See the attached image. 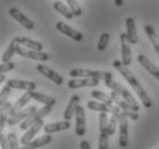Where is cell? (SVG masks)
I'll return each mask as SVG.
<instances>
[{
  "instance_id": "cell-33",
  "label": "cell",
  "mask_w": 159,
  "mask_h": 149,
  "mask_svg": "<svg viewBox=\"0 0 159 149\" xmlns=\"http://www.w3.org/2000/svg\"><path fill=\"white\" fill-rule=\"evenodd\" d=\"M66 2H68V6H69V8L71 9L75 16H80L83 14V9H81L77 0H66Z\"/></svg>"
},
{
  "instance_id": "cell-42",
  "label": "cell",
  "mask_w": 159,
  "mask_h": 149,
  "mask_svg": "<svg viewBox=\"0 0 159 149\" xmlns=\"http://www.w3.org/2000/svg\"><path fill=\"white\" fill-rule=\"evenodd\" d=\"M113 1H115V5L117 7H121L124 5V0H113Z\"/></svg>"
},
{
  "instance_id": "cell-43",
  "label": "cell",
  "mask_w": 159,
  "mask_h": 149,
  "mask_svg": "<svg viewBox=\"0 0 159 149\" xmlns=\"http://www.w3.org/2000/svg\"><path fill=\"white\" fill-rule=\"evenodd\" d=\"M5 80V75L4 73H0V83H4Z\"/></svg>"
},
{
  "instance_id": "cell-25",
  "label": "cell",
  "mask_w": 159,
  "mask_h": 149,
  "mask_svg": "<svg viewBox=\"0 0 159 149\" xmlns=\"http://www.w3.org/2000/svg\"><path fill=\"white\" fill-rule=\"evenodd\" d=\"M18 44L24 46V47L29 48V49H33V51H41L43 48L41 43H38L36 40L29 39L26 37H17Z\"/></svg>"
},
{
  "instance_id": "cell-5",
  "label": "cell",
  "mask_w": 159,
  "mask_h": 149,
  "mask_svg": "<svg viewBox=\"0 0 159 149\" xmlns=\"http://www.w3.org/2000/svg\"><path fill=\"white\" fill-rule=\"evenodd\" d=\"M110 96H111V99L113 100V102L119 107L120 109L123 110L124 113L126 114L127 117H128L129 119H132V120H138L139 119V117L140 116H139L138 111H135V110L132 109V107L128 105V102H127L125 99L121 98L117 92L112 91L111 93H110Z\"/></svg>"
},
{
  "instance_id": "cell-19",
  "label": "cell",
  "mask_w": 159,
  "mask_h": 149,
  "mask_svg": "<svg viewBox=\"0 0 159 149\" xmlns=\"http://www.w3.org/2000/svg\"><path fill=\"white\" fill-rule=\"evenodd\" d=\"M79 101H80L79 95H72L70 98V101L68 103V105H66L64 115H63L65 120H71L72 117L76 115V110L78 108V105H79Z\"/></svg>"
},
{
  "instance_id": "cell-13",
  "label": "cell",
  "mask_w": 159,
  "mask_h": 149,
  "mask_svg": "<svg viewBox=\"0 0 159 149\" xmlns=\"http://www.w3.org/2000/svg\"><path fill=\"white\" fill-rule=\"evenodd\" d=\"M43 120L40 119L39 122H37L36 124H33L30 128H28L25 133L22 135L21 140H20L21 145L25 146V145H28L29 142L32 141V139L36 137V134L40 131V130H41V127H43Z\"/></svg>"
},
{
  "instance_id": "cell-10",
  "label": "cell",
  "mask_w": 159,
  "mask_h": 149,
  "mask_svg": "<svg viewBox=\"0 0 159 149\" xmlns=\"http://www.w3.org/2000/svg\"><path fill=\"white\" fill-rule=\"evenodd\" d=\"M86 133V116L85 110L81 105H78L76 110V134L78 137H84Z\"/></svg>"
},
{
  "instance_id": "cell-44",
  "label": "cell",
  "mask_w": 159,
  "mask_h": 149,
  "mask_svg": "<svg viewBox=\"0 0 159 149\" xmlns=\"http://www.w3.org/2000/svg\"><path fill=\"white\" fill-rule=\"evenodd\" d=\"M158 149H159V148H158Z\"/></svg>"
},
{
  "instance_id": "cell-11",
  "label": "cell",
  "mask_w": 159,
  "mask_h": 149,
  "mask_svg": "<svg viewBox=\"0 0 159 149\" xmlns=\"http://www.w3.org/2000/svg\"><path fill=\"white\" fill-rule=\"evenodd\" d=\"M9 15L14 18L15 21H17L23 28H25L26 30H32L34 28V24H33L32 21L30 18L26 17L21 11H18L17 8H14V7L11 8L9 9Z\"/></svg>"
},
{
  "instance_id": "cell-24",
  "label": "cell",
  "mask_w": 159,
  "mask_h": 149,
  "mask_svg": "<svg viewBox=\"0 0 159 149\" xmlns=\"http://www.w3.org/2000/svg\"><path fill=\"white\" fill-rule=\"evenodd\" d=\"M32 99H34L36 101L40 102V103H43V105H56V99L53 98V96H49V95H46V94H43V93H40V92H34V91H29Z\"/></svg>"
},
{
  "instance_id": "cell-7",
  "label": "cell",
  "mask_w": 159,
  "mask_h": 149,
  "mask_svg": "<svg viewBox=\"0 0 159 149\" xmlns=\"http://www.w3.org/2000/svg\"><path fill=\"white\" fill-rule=\"evenodd\" d=\"M119 146L126 148L128 145V117L125 113L119 117Z\"/></svg>"
},
{
  "instance_id": "cell-3",
  "label": "cell",
  "mask_w": 159,
  "mask_h": 149,
  "mask_svg": "<svg viewBox=\"0 0 159 149\" xmlns=\"http://www.w3.org/2000/svg\"><path fill=\"white\" fill-rule=\"evenodd\" d=\"M104 83L109 88H111L112 91L117 92L121 98L125 99V100L128 102V105L132 107V109L135 110V111H139V110H140V105L138 103V101L134 99L133 95L130 94V92H128V90L124 87L121 84L117 83V81H115V80H112V79L105 80Z\"/></svg>"
},
{
  "instance_id": "cell-30",
  "label": "cell",
  "mask_w": 159,
  "mask_h": 149,
  "mask_svg": "<svg viewBox=\"0 0 159 149\" xmlns=\"http://www.w3.org/2000/svg\"><path fill=\"white\" fill-rule=\"evenodd\" d=\"M118 125H119V118H118L116 115L111 114V117L109 118L108 128H107L109 135H113L115 133H116V130H117V126H118Z\"/></svg>"
},
{
  "instance_id": "cell-8",
  "label": "cell",
  "mask_w": 159,
  "mask_h": 149,
  "mask_svg": "<svg viewBox=\"0 0 159 149\" xmlns=\"http://www.w3.org/2000/svg\"><path fill=\"white\" fill-rule=\"evenodd\" d=\"M120 45H121V56L123 63L125 66H129L132 63V51H130V41L128 40L127 33H120Z\"/></svg>"
},
{
  "instance_id": "cell-21",
  "label": "cell",
  "mask_w": 159,
  "mask_h": 149,
  "mask_svg": "<svg viewBox=\"0 0 159 149\" xmlns=\"http://www.w3.org/2000/svg\"><path fill=\"white\" fill-rule=\"evenodd\" d=\"M52 140H53V138L51 137V134H46L43 135V137H40V138L36 139V140H32L28 145L22 146L21 149H38L40 147H43V146L51 143Z\"/></svg>"
},
{
  "instance_id": "cell-35",
  "label": "cell",
  "mask_w": 159,
  "mask_h": 149,
  "mask_svg": "<svg viewBox=\"0 0 159 149\" xmlns=\"http://www.w3.org/2000/svg\"><path fill=\"white\" fill-rule=\"evenodd\" d=\"M98 118H100V132L107 131L109 123L108 113H100V117Z\"/></svg>"
},
{
  "instance_id": "cell-38",
  "label": "cell",
  "mask_w": 159,
  "mask_h": 149,
  "mask_svg": "<svg viewBox=\"0 0 159 149\" xmlns=\"http://www.w3.org/2000/svg\"><path fill=\"white\" fill-rule=\"evenodd\" d=\"M8 115L9 114L6 111H1V114H0V128H4L6 122H8Z\"/></svg>"
},
{
  "instance_id": "cell-37",
  "label": "cell",
  "mask_w": 159,
  "mask_h": 149,
  "mask_svg": "<svg viewBox=\"0 0 159 149\" xmlns=\"http://www.w3.org/2000/svg\"><path fill=\"white\" fill-rule=\"evenodd\" d=\"M15 68V63L14 62H2L1 64H0V73H5V72H8V71H11Z\"/></svg>"
},
{
  "instance_id": "cell-17",
  "label": "cell",
  "mask_w": 159,
  "mask_h": 149,
  "mask_svg": "<svg viewBox=\"0 0 159 149\" xmlns=\"http://www.w3.org/2000/svg\"><path fill=\"white\" fill-rule=\"evenodd\" d=\"M138 61L139 63L141 64L143 68H144L147 71H148L151 76H153L156 78V79L159 80V68L156 64H153L150 60H149L145 55L143 54H139L138 55Z\"/></svg>"
},
{
  "instance_id": "cell-9",
  "label": "cell",
  "mask_w": 159,
  "mask_h": 149,
  "mask_svg": "<svg viewBox=\"0 0 159 149\" xmlns=\"http://www.w3.org/2000/svg\"><path fill=\"white\" fill-rule=\"evenodd\" d=\"M100 84V80L96 78H75L68 81V87L71 90H76V88L81 87H95Z\"/></svg>"
},
{
  "instance_id": "cell-41",
  "label": "cell",
  "mask_w": 159,
  "mask_h": 149,
  "mask_svg": "<svg viewBox=\"0 0 159 149\" xmlns=\"http://www.w3.org/2000/svg\"><path fill=\"white\" fill-rule=\"evenodd\" d=\"M80 148H81V149H92V148H90L89 142L86 141V140H83V141L80 142Z\"/></svg>"
},
{
  "instance_id": "cell-12",
  "label": "cell",
  "mask_w": 159,
  "mask_h": 149,
  "mask_svg": "<svg viewBox=\"0 0 159 149\" xmlns=\"http://www.w3.org/2000/svg\"><path fill=\"white\" fill-rule=\"evenodd\" d=\"M55 26H56V29H57L60 32H62L63 35H65V36L70 37L71 39L76 40V41H81V40H83V38H84L83 33L75 30L73 28L68 26V24H65L64 22H57L55 24Z\"/></svg>"
},
{
  "instance_id": "cell-32",
  "label": "cell",
  "mask_w": 159,
  "mask_h": 149,
  "mask_svg": "<svg viewBox=\"0 0 159 149\" xmlns=\"http://www.w3.org/2000/svg\"><path fill=\"white\" fill-rule=\"evenodd\" d=\"M109 133L108 131L100 132L98 137V149H109Z\"/></svg>"
},
{
  "instance_id": "cell-14",
  "label": "cell",
  "mask_w": 159,
  "mask_h": 149,
  "mask_svg": "<svg viewBox=\"0 0 159 149\" xmlns=\"http://www.w3.org/2000/svg\"><path fill=\"white\" fill-rule=\"evenodd\" d=\"M36 110H37L36 105H31V107H28V108H25V109H23L22 111L16 114V115L11 116L9 118H8V122H7L8 125H9V126H14V125L20 123V122L25 120L26 118H28L32 113H34Z\"/></svg>"
},
{
  "instance_id": "cell-23",
  "label": "cell",
  "mask_w": 159,
  "mask_h": 149,
  "mask_svg": "<svg viewBox=\"0 0 159 149\" xmlns=\"http://www.w3.org/2000/svg\"><path fill=\"white\" fill-rule=\"evenodd\" d=\"M18 40L17 37H14L8 45L7 49L4 52V54L1 56V61L2 62H9L13 58V56L15 55V53H17V46H18Z\"/></svg>"
},
{
  "instance_id": "cell-27",
  "label": "cell",
  "mask_w": 159,
  "mask_h": 149,
  "mask_svg": "<svg viewBox=\"0 0 159 149\" xmlns=\"http://www.w3.org/2000/svg\"><path fill=\"white\" fill-rule=\"evenodd\" d=\"M90 95H92V96H93L95 100L102 101L103 103L108 105L110 108H111L112 105H115V102H113V100L111 99V96H110V95H108V94H105L104 92L98 91V90H94V91L90 92Z\"/></svg>"
},
{
  "instance_id": "cell-40",
  "label": "cell",
  "mask_w": 159,
  "mask_h": 149,
  "mask_svg": "<svg viewBox=\"0 0 159 149\" xmlns=\"http://www.w3.org/2000/svg\"><path fill=\"white\" fill-rule=\"evenodd\" d=\"M11 107H13V105H11V102L7 101L6 103H4V105H1V108H0V110H1V111H6V113L9 114V110L11 109Z\"/></svg>"
},
{
  "instance_id": "cell-20",
  "label": "cell",
  "mask_w": 159,
  "mask_h": 149,
  "mask_svg": "<svg viewBox=\"0 0 159 149\" xmlns=\"http://www.w3.org/2000/svg\"><path fill=\"white\" fill-rule=\"evenodd\" d=\"M70 127H71L70 120H63V122H56V123H52V124H48V125H45L43 131L46 132V134H52V133H56V132L69 130Z\"/></svg>"
},
{
  "instance_id": "cell-15",
  "label": "cell",
  "mask_w": 159,
  "mask_h": 149,
  "mask_svg": "<svg viewBox=\"0 0 159 149\" xmlns=\"http://www.w3.org/2000/svg\"><path fill=\"white\" fill-rule=\"evenodd\" d=\"M6 85H8L13 90H23V91H34L36 90V83L29 81V80L8 79Z\"/></svg>"
},
{
  "instance_id": "cell-34",
  "label": "cell",
  "mask_w": 159,
  "mask_h": 149,
  "mask_svg": "<svg viewBox=\"0 0 159 149\" xmlns=\"http://www.w3.org/2000/svg\"><path fill=\"white\" fill-rule=\"evenodd\" d=\"M8 139V145H9V149H21L20 145H18V140L17 137L15 133H9L7 135Z\"/></svg>"
},
{
  "instance_id": "cell-26",
  "label": "cell",
  "mask_w": 159,
  "mask_h": 149,
  "mask_svg": "<svg viewBox=\"0 0 159 149\" xmlns=\"http://www.w3.org/2000/svg\"><path fill=\"white\" fill-rule=\"evenodd\" d=\"M144 31H145V33L148 35L152 46L155 48V51L157 52V54L159 55V36L157 35V32L153 30V28H152L150 24H147V26H144Z\"/></svg>"
},
{
  "instance_id": "cell-16",
  "label": "cell",
  "mask_w": 159,
  "mask_h": 149,
  "mask_svg": "<svg viewBox=\"0 0 159 149\" xmlns=\"http://www.w3.org/2000/svg\"><path fill=\"white\" fill-rule=\"evenodd\" d=\"M37 70H38V72H40L41 75H43L45 77L49 78V79H51L53 83L56 84V85H62L63 81H64L63 77H62L61 75L56 73L54 70L49 69L48 67L43 66V64H38V66H37Z\"/></svg>"
},
{
  "instance_id": "cell-2",
  "label": "cell",
  "mask_w": 159,
  "mask_h": 149,
  "mask_svg": "<svg viewBox=\"0 0 159 149\" xmlns=\"http://www.w3.org/2000/svg\"><path fill=\"white\" fill-rule=\"evenodd\" d=\"M69 75L73 78H96L98 80H109L112 79V73L110 71H102V70H90L76 68L70 70Z\"/></svg>"
},
{
  "instance_id": "cell-22",
  "label": "cell",
  "mask_w": 159,
  "mask_h": 149,
  "mask_svg": "<svg viewBox=\"0 0 159 149\" xmlns=\"http://www.w3.org/2000/svg\"><path fill=\"white\" fill-rule=\"evenodd\" d=\"M126 33L127 37H128V40L130 41L132 45L138 44L139 38H138V33H136V29H135V21H134L133 17H127L126 18Z\"/></svg>"
},
{
  "instance_id": "cell-1",
  "label": "cell",
  "mask_w": 159,
  "mask_h": 149,
  "mask_svg": "<svg viewBox=\"0 0 159 149\" xmlns=\"http://www.w3.org/2000/svg\"><path fill=\"white\" fill-rule=\"evenodd\" d=\"M112 66H113V68H115L117 71H119L120 75H121V76L127 80V83L132 86V88L134 90V92L138 94V96L140 98V100H141L142 105H144L147 109H150V108L152 107L151 99H150V96H149L148 93L144 91V88L142 87L141 83L138 80V78L135 77V75H134V73L128 69V67L125 66L123 62L118 61V60L112 62Z\"/></svg>"
},
{
  "instance_id": "cell-28",
  "label": "cell",
  "mask_w": 159,
  "mask_h": 149,
  "mask_svg": "<svg viewBox=\"0 0 159 149\" xmlns=\"http://www.w3.org/2000/svg\"><path fill=\"white\" fill-rule=\"evenodd\" d=\"M87 107L88 109L94 110V111H100V113H108L112 114V109L108 105H105L103 102H98V101H88L87 102Z\"/></svg>"
},
{
  "instance_id": "cell-39",
  "label": "cell",
  "mask_w": 159,
  "mask_h": 149,
  "mask_svg": "<svg viewBox=\"0 0 159 149\" xmlns=\"http://www.w3.org/2000/svg\"><path fill=\"white\" fill-rule=\"evenodd\" d=\"M0 145H1V149H9L7 137H5L2 133L0 134Z\"/></svg>"
},
{
  "instance_id": "cell-36",
  "label": "cell",
  "mask_w": 159,
  "mask_h": 149,
  "mask_svg": "<svg viewBox=\"0 0 159 149\" xmlns=\"http://www.w3.org/2000/svg\"><path fill=\"white\" fill-rule=\"evenodd\" d=\"M11 90H13V88H11L8 85H6V86H4V87L1 88V93H0V105H4V103L7 102V99H8V96L11 95Z\"/></svg>"
},
{
  "instance_id": "cell-31",
  "label": "cell",
  "mask_w": 159,
  "mask_h": 149,
  "mask_svg": "<svg viewBox=\"0 0 159 149\" xmlns=\"http://www.w3.org/2000/svg\"><path fill=\"white\" fill-rule=\"evenodd\" d=\"M109 41H110V35L108 32H103L101 33V36H100V40H98V51H105L107 47H108V44Z\"/></svg>"
},
{
  "instance_id": "cell-4",
  "label": "cell",
  "mask_w": 159,
  "mask_h": 149,
  "mask_svg": "<svg viewBox=\"0 0 159 149\" xmlns=\"http://www.w3.org/2000/svg\"><path fill=\"white\" fill-rule=\"evenodd\" d=\"M51 111H52L51 105H43L40 109H37L36 111L31 114L25 120L22 122L21 125H20V130H21V131H24V130L30 128L33 124H36L37 122H39L40 119H43L45 116H47L48 114H51Z\"/></svg>"
},
{
  "instance_id": "cell-29",
  "label": "cell",
  "mask_w": 159,
  "mask_h": 149,
  "mask_svg": "<svg viewBox=\"0 0 159 149\" xmlns=\"http://www.w3.org/2000/svg\"><path fill=\"white\" fill-rule=\"evenodd\" d=\"M54 9L56 12H58L61 15H63L65 18H68V20H71V18H73V13L71 12V9L70 8H68L66 6H65L64 4H62V2H60V1H56V2H54Z\"/></svg>"
},
{
  "instance_id": "cell-18",
  "label": "cell",
  "mask_w": 159,
  "mask_h": 149,
  "mask_svg": "<svg viewBox=\"0 0 159 149\" xmlns=\"http://www.w3.org/2000/svg\"><path fill=\"white\" fill-rule=\"evenodd\" d=\"M31 99H32V96H31V94H30V92L26 91L25 93L22 95L21 98L18 99L17 101H16L14 105H13L11 109L9 110V117L14 116V115H16L17 113L22 111V110H23V108H24V107H25V105L29 103V101L31 100Z\"/></svg>"
},
{
  "instance_id": "cell-6",
  "label": "cell",
  "mask_w": 159,
  "mask_h": 149,
  "mask_svg": "<svg viewBox=\"0 0 159 149\" xmlns=\"http://www.w3.org/2000/svg\"><path fill=\"white\" fill-rule=\"evenodd\" d=\"M17 54L23 56V58H32V60H37V61L46 62L49 60V55L45 52L41 51H33V49H29V48L24 47L22 45L17 46Z\"/></svg>"
}]
</instances>
